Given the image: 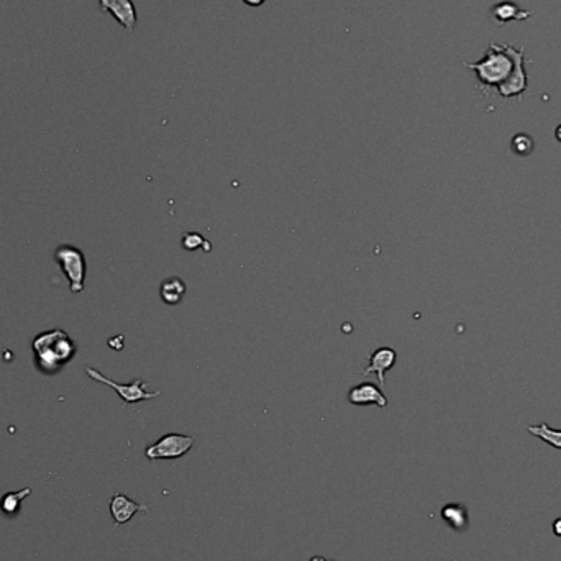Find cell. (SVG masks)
Returning <instances> with one entry per match:
<instances>
[{
	"label": "cell",
	"instance_id": "1",
	"mask_svg": "<svg viewBox=\"0 0 561 561\" xmlns=\"http://www.w3.org/2000/svg\"><path fill=\"white\" fill-rule=\"evenodd\" d=\"M76 345L64 330L43 332L33 340L36 366L41 373L55 374L76 355Z\"/></svg>",
	"mask_w": 561,
	"mask_h": 561
},
{
	"label": "cell",
	"instance_id": "12",
	"mask_svg": "<svg viewBox=\"0 0 561 561\" xmlns=\"http://www.w3.org/2000/svg\"><path fill=\"white\" fill-rule=\"evenodd\" d=\"M530 435L537 436V438L543 440V442L551 445L553 448H558L561 450V430H555L551 427H548L545 422L540 423V425H530L527 427Z\"/></svg>",
	"mask_w": 561,
	"mask_h": 561
},
{
	"label": "cell",
	"instance_id": "17",
	"mask_svg": "<svg viewBox=\"0 0 561 561\" xmlns=\"http://www.w3.org/2000/svg\"><path fill=\"white\" fill-rule=\"evenodd\" d=\"M553 530H555V534L558 535V537H561V519H556V521H555Z\"/></svg>",
	"mask_w": 561,
	"mask_h": 561
},
{
	"label": "cell",
	"instance_id": "14",
	"mask_svg": "<svg viewBox=\"0 0 561 561\" xmlns=\"http://www.w3.org/2000/svg\"><path fill=\"white\" fill-rule=\"evenodd\" d=\"M512 151L519 156H527L534 151V140L525 133H519L512 140Z\"/></svg>",
	"mask_w": 561,
	"mask_h": 561
},
{
	"label": "cell",
	"instance_id": "6",
	"mask_svg": "<svg viewBox=\"0 0 561 561\" xmlns=\"http://www.w3.org/2000/svg\"><path fill=\"white\" fill-rule=\"evenodd\" d=\"M99 7L114 16L125 30L133 32L138 25V15L132 0H99Z\"/></svg>",
	"mask_w": 561,
	"mask_h": 561
},
{
	"label": "cell",
	"instance_id": "7",
	"mask_svg": "<svg viewBox=\"0 0 561 561\" xmlns=\"http://www.w3.org/2000/svg\"><path fill=\"white\" fill-rule=\"evenodd\" d=\"M397 361V351L390 347H381L373 355L369 356V364L363 369V376H369V374H376L377 381L381 386H384L386 376L384 374L394 368Z\"/></svg>",
	"mask_w": 561,
	"mask_h": 561
},
{
	"label": "cell",
	"instance_id": "4",
	"mask_svg": "<svg viewBox=\"0 0 561 561\" xmlns=\"http://www.w3.org/2000/svg\"><path fill=\"white\" fill-rule=\"evenodd\" d=\"M195 438L182 434H166L145 450L148 460H177L194 447Z\"/></svg>",
	"mask_w": 561,
	"mask_h": 561
},
{
	"label": "cell",
	"instance_id": "9",
	"mask_svg": "<svg viewBox=\"0 0 561 561\" xmlns=\"http://www.w3.org/2000/svg\"><path fill=\"white\" fill-rule=\"evenodd\" d=\"M140 510L141 512H148V507L132 501L125 494H114V497L110 499V515L114 519L115 525H123V523L130 522L133 515L140 512Z\"/></svg>",
	"mask_w": 561,
	"mask_h": 561
},
{
	"label": "cell",
	"instance_id": "19",
	"mask_svg": "<svg viewBox=\"0 0 561 561\" xmlns=\"http://www.w3.org/2000/svg\"><path fill=\"white\" fill-rule=\"evenodd\" d=\"M310 561H327V560L323 558V556H319V555H317V556H312Z\"/></svg>",
	"mask_w": 561,
	"mask_h": 561
},
{
	"label": "cell",
	"instance_id": "18",
	"mask_svg": "<svg viewBox=\"0 0 561 561\" xmlns=\"http://www.w3.org/2000/svg\"><path fill=\"white\" fill-rule=\"evenodd\" d=\"M556 140H558L560 143H561V125H560L558 128H556Z\"/></svg>",
	"mask_w": 561,
	"mask_h": 561
},
{
	"label": "cell",
	"instance_id": "16",
	"mask_svg": "<svg viewBox=\"0 0 561 561\" xmlns=\"http://www.w3.org/2000/svg\"><path fill=\"white\" fill-rule=\"evenodd\" d=\"M242 2H245L249 7H261L266 0H242Z\"/></svg>",
	"mask_w": 561,
	"mask_h": 561
},
{
	"label": "cell",
	"instance_id": "11",
	"mask_svg": "<svg viewBox=\"0 0 561 561\" xmlns=\"http://www.w3.org/2000/svg\"><path fill=\"white\" fill-rule=\"evenodd\" d=\"M442 519L453 530L464 532L468 529V510L461 504H447L442 509Z\"/></svg>",
	"mask_w": 561,
	"mask_h": 561
},
{
	"label": "cell",
	"instance_id": "15",
	"mask_svg": "<svg viewBox=\"0 0 561 561\" xmlns=\"http://www.w3.org/2000/svg\"><path fill=\"white\" fill-rule=\"evenodd\" d=\"M205 243V238L202 235L194 234V232L182 235V248L187 249V251H194V249L202 248Z\"/></svg>",
	"mask_w": 561,
	"mask_h": 561
},
{
	"label": "cell",
	"instance_id": "10",
	"mask_svg": "<svg viewBox=\"0 0 561 561\" xmlns=\"http://www.w3.org/2000/svg\"><path fill=\"white\" fill-rule=\"evenodd\" d=\"M186 292H187V286H186V282L181 279V277H177V276L168 277V279H164L163 282H161L160 296H161V301H163L166 306L181 304L182 299L186 297Z\"/></svg>",
	"mask_w": 561,
	"mask_h": 561
},
{
	"label": "cell",
	"instance_id": "3",
	"mask_svg": "<svg viewBox=\"0 0 561 561\" xmlns=\"http://www.w3.org/2000/svg\"><path fill=\"white\" fill-rule=\"evenodd\" d=\"M56 261L61 266V271L66 274L69 281V288L73 294H81L84 290V281L87 273L86 256L81 249L71 245L60 247L55 253Z\"/></svg>",
	"mask_w": 561,
	"mask_h": 561
},
{
	"label": "cell",
	"instance_id": "5",
	"mask_svg": "<svg viewBox=\"0 0 561 561\" xmlns=\"http://www.w3.org/2000/svg\"><path fill=\"white\" fill-rule=\"evenodd\" d=\"M86 374L89 377H92L94 381L102 382V384L109 386L119 394L120 399L125 402V404H135V402L141 401H151V399H156L160 396V390H155V392H149V390L145 389V381L143 379H135L130 384H120V382H115L109 379L107 376H103L101 371L94 368H86Z\"/></svg>",
	"mask_w": 561,
	"mask_h": 561
},
{
	"label": "cell",
	"instance_id": "2",
	"mask_svg": "<svg viewBox=\"0 0 561 561\" xmlns=\"http://www.w3.org/2000/svg\"><path fill=\"white\" fill-rule=\"evenodd\" d=\"M522 53H519L517 58ZM509 47H496L489 48L488 55L481 62H473V64H466L468 68L475 69L477 73V77L484 86H501L507 77L512 73V66L515 62L512 58H509ZM515 58V61H517Z\"/></svg>",
	"mask_w": 561,
	"mask_h": 561
},
{
	"label": "cell",
	"instance_id": "13",
	"mask_svg": "<svg viewBox=\"0 0 561 561\" xmlns=\"http://www.w3.org/2000/svg\"><path fill=\"white\" fill-rule=\"evenodd\" d=\"M30 494H32V488L22 489V491H16V493H8L2 497V501H0V509H2L3 514L14 515L18 512L20 504H22L23 499L30 496Z\"/></svg>",
	"mask_w": 561,
	"mask_h": 561
},
{
	"label": "cell",
	"instance_id": "8",
	"mask_svg": "<svg viewBox=\"0 0 561 561\" xmlns=\"http://www.w3.org/2000/svg\"><path fill=\"white\" fill-rule=\"evenodd\" d=\"M348 401L353 406L374 404L381 407V409L388 407V399H386L384 394L381 392V389L376 384H373V382H363V384L353 386L348 390Z\"/></svg>",
	"mask_w": 561,
	"mask_h": 561
}]
</instances>
